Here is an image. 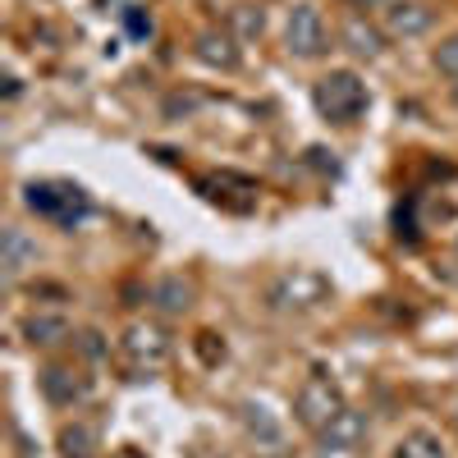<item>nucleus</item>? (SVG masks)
<instances>
[{"label":"nucleus","instance_id":"a211bd4d","mask_svg":"<svg viewBox=\"0 0 458 458\" xmlns=\"http://www.w3.org/2000/svg\"><path fill=\"white\" fill-rule=\"evenodd\" d=\"M229 32H234L239 42H252V37L266 32V14L257 5H234V10H229Z\"/></svg>","mask_w":458,"mask_h":458},{"label":"nucleus","instance_id":"2eb2a0df","mask_svg":"<svg viewBox=\"0 0 458 458\" xmlns=\"http://www.w3.org/2000/svg\"><path fill=\"white\" fill-rule=\"evenodd\" d=\"M23 339L32 344V349H55V344L73 339V326L64 312H32L23 321Z\"/></svg>","mask_w":458,"mask_h":458},{"label":"nucleus","instance_id":"f257e3e1","mask_svg":"<svg viewBox=\"0 0 458 458\" xmlns=\"http://www.w3.org/2000/svg\"><path fill=\"white\" fill-rule=\"evenodd\" d=\"M23 207L32 216L51 220V225H64V229L83 225L88 211H92L83 188L79 183H64V179H32V183H23Z\"/></svg>","mask_w":458,"mask_h":458},{"label":"nucleus","instance_id":"aec40b11","mask_svg":"<svg viewBox=\"0 0 458 458\" xmlns=\"http://www.w3.org/2000/svg\"><path fill=\"white\" fill-rule=\"evenodd\" d=\"M431 60H436V69L445 73V79H454V83H458V32H449V37H445V42L436 47V55H431Z\"/></svg>","mask_w":458,"mask_h":458},{"label":"nucleus","instance_id":"f03ea898","mask_svg":"<svg viewBox=\"0 0 458 458\" xmlns=\"http://www.w3.org/2000/svg\"><path fill=\"white\" fill-rule=\"evenodd\" d=\"M367 101H371V92H367V83L358 79L353 69H330L326 79H317V88H312V106L330 124H353L358 114L367 110Z\"/></svg>","mask_w":458,"mask_h":458},{"label":"nucleus","instance_id":"4be33fe9","mask_svg":"<svg viewBox=\"0 0 458 458\" xmlns=\"http://www.w3.org/2000/svg\"><path fill=\"white\" fill-rule=\"evenodd\" d=\"M124 28H129V32H133V37H147V32H151V14H147V19H142V14H138V10H124Z\"/></svg>","mask_w":458,"mask_h":458},{"label":"nucleus","instance_id":"9b49d317","mask_svg":"<svg viewBox=\"0 0 458 458\" xmlns=\"http://www.w3.org/2000/svg\"><path fill=\"white\" fill-rule=\"evenodd\" d=\"M37 239L28 234L23 225H5V234H0V271H5V280L14 284L19 276H28L37 266Z\"/></svg>","mask_w":458,"mask_h":458},{"label":"nucleus","instance_id":"f3484780","mask_svg":"<svg viewBox=\"0 0 458 458\" xmlns=\"http://www.w3.org/2000/svg\"><path fill=\"white\" fill-rule=\"evenodd\" d=\"M394 458H449V449H445V440H440L436 431L412 427V431H403V440L394 445Z\"/></svg>","mask_w":458,"mask_h":458},{"label":"nucleus","instance_id":"0eeeda50","mask_svg":"<svg viewBox=\"0 0 458 458\" xmlns=\"http://www.w3.org/2000/svg\"><path fill=\"white\" fill-rule=\"evenodd\" d=\"M239 427L261 454H284V445H289V431L280 422V412H271V403H261V399L239 403Z\"/></svg>","mask_w":458,"mask_h":458},{"label":"nucleus","instance_id":"dca6fc26","mask_svg":"<svg viewBox=\"0 0 458 458\" xmlns=\"http://www.w3.org/2000/svg\"><path fill=\"white\" fill-rule=\"evenodd\" d=\"M55 449H60V458H97V427H88V422L60 427Z\"/></svg>","mask_w":458,"mask_h":458},{"label":"nucleus","instance_id":"f8f14e48","mask_svg":"<svg viewBox=\"0 0 458 458\" xmlns=\"http://www.w3.org/2000/svg\"><path fill=\"white\" fill-rule=\"evenodd\" d=\"M339 42L358 60H380V51H386V28H376L367 14H349L339 28Z\"/></svg>","mask_w":458,"mask_h":458},{"label":"nucleus","instance_id":"6ab92c4d","mask_svg":"<svg viewBox=\"0 0 458 458\" xmlns=\"http://www.w3.org/2000/svg\"><path fill=\"white\" fill-rule=\"evenodd\" d=\"M73 349H79L88 362H101V358H110V339L101 330H79L73 335Z\"/></svg>","mask_w":458,"mask_h":458},{"label":"nucleus","instance_id":"5701e85b","mask_svg":"<svg viewBox=\"0 0 458 458\" xmlns=\"http://www.w3.org/2000/svg\"><path fill=\"white\" fill-rule=\"evenodd\" d=\"M0 97H5V101H19V97H23V79H19V73H5V88H0Z\"/></svg>","mask_w":458,"mask_h":458},{"label":"nucleus","instance_id":"39448f33","mask_svg":"<svg viewBox=\"0 0 458 458\" xmlns=\"http://www.w3.org/2000/svg\"><path fill=\"white\" fill-rule=\"evenodd\" d=\"M284 51L293 60H321L330 51V32H326V19L317 5H293L289 19H284Z\"/></svg>","mask_w":458,"mask_h":458},{"label":"nucleus","instance_id":"ddd939ff","mask_svg":"<svg viewBox=\"0 0 458 458\" xmlns=\"http://www.w3.org/2000/svg\"><path fill=\"white\" fill-rule=\"evenodd\" d=\"M193 55L207 64V69H239V37L234 32H220V28H207L198 32V42H193Z\"/></svg>","mask_w":458,"mask_h":458},{"label":"nucleus","instance_id":"9d476101","mask_svg":"<svg viewBox=\"0 0 458 458\" xmlns=\"http://www.w3.org/2000/svg\"><path fill=\"white\" fill-rule=\"evenodd\" d=\"M362 440H367V412H358V408H344L330 427L317 431L321 454H353V449H362Z\"/></svg>","mask_w":458,"mask_h":458},{"label":"nucleus","instance_id":"4468645a","mask_svg":"<svg viewBox=\"0 0 458 458\" xmlns=\"http://www.w3.org/2000/svg\"><path fill=\"white\" fill-rule=\"evenodd\" d=\"M193 280H183V276H161L157 284H151V293H147V302L157 308L161 317H183L188 308H193Z\"/></svg>","mask_w":458,"mask_h":458},{"label":"nucleus","instance_id":"b1692460","mask_svg":"<svg viewBox=\"0 0 458 458\" xmlns=\"http://www.w3.org/2000/svg\"><path fill=\"white\" fill-rule=\"evenodd\" d=\"M454 106H458V83H454Z\"/></svg>","mask_w":458,"mask_h":458},{"label":"nucleus","instance_id":"1a4fd4ad","mask_svg":"<svg viewBox=\"0 0 458 458\" xmlns=\"http://www.w3.org/2000/svg\"><path fill=\"white\" fill-rule=\"evenodd\" d=\"M431 23H436V10L427 5V0H390V5H386V19H380L386 37H399V42L427 37Z\"/></svg>","mask_w":458,"mask_h":458},{"label":"nucleus","instance_id":"6e6552de","mask_svg":"<svg viewBox=\"0 0 458 458\" xmlns=\"http://www.w3.org/2000/svg\"><path fill=\"white\" fill-rule=\"evenodd\" d=\"M37 386H42V399L55 403V408H79V403H88V394H92V380H88L79 367H60V362H51V367L37 371Z\"/></svg>","mask_w":458,"mask_h":458},{"label":"nucleus","instance_id":"20e7f679","mask_svg":"<svg viewBox=\"0 0 458 458\" xmlns=\"http://www.w3.org/2000/svg\"><path fill=\"white\" fill-rule=\"evenodd\" d=\"M326 293H330L326 276L308 271V266H293V271H284V276L271 280L266 302H271L276 312H312V308H321V302H326Z\"/></svg>","mask_w":458,"mask_h":458},{"label":"nucleus","instance_id":"423d86ee","mask_svg":"<svg viewBox=\"0 0 458 458\" xmlns=\"http://www.w3.org/2000/svg\"><path fill=\"white\" fill-rule=\"evenodd\" d=\"M120 353H124V362H129L138 376H151V371L170 358V339H165L161 326L133 321V326L124 330V339H120Z\"/></svg>","mask_w":458,"mask_h":458},{"label":"nucleus","instance_id":"393cba45","mask_svg":"<svg viewBox=\"0 0 458 458\" xmlns=\"http://www.w3.org/2000/svg\"><path fill=\"white\" fill-rule=\"evenodd\" d=\"M454 422H458V408H454Z\"/></svg>","mask_w":458,"mask_h":458},{"label":"nucleus","instance_id":"7ed1b4c3","mask_svg":"<svg viewBox=\"0 0 458 458\" xmlns=\"http://www.w3.org/2000/svg\"><path fill=\"white\" fill-rule=\"evenodd\" d=\"M344 408H349V403H344V390L335 386L330 376H321V371L302 380L298 394H293V417H298V427H308L312 436H317L321 427H330Z\"/></svg>","mask_w":458,"mask_h":458},{"label":"nucleus","instance_id":"412c9836","mask_svg":"<svg viewBox=\"0 0 458 458\" xmlns=\"http://www.w3.org/2000/svg\"><path fill=\"white\" fill-rule=\"evenodd\" d=\"M198 353H202L207 362H220V358H225V344H216V335L202 330V335H198Z\"/></svg>","mask_w":458,"mask_h":458}]
</instances>
